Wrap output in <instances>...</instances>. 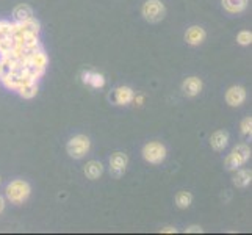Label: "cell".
Returning a JSON list of instances; mask_svg holds the SVG:
<instances>
[{
    "mask_svg": "<svg viewBox=\"0 0 252 235\" xmlns=\"http://www.w3.org/2000/svg\"><path fill=\"white\" fill-rule=\"evenodd\" d=\"M222 8L227 13L232 14H240L243 11H246V8L249 5V0H221Z\"/></svg>",
    "mask_w": 252,
    "mask_h": 235,
    "instance_id": "17",
    "label": "cell"
},
{
    "mask_svg": "<svg viewBox=\"0 0 252 235\" xmlns=\"http://www.w3.org/2000/svg\"><path fill=\"white\" fill-rule=\"evenodd\" d=\"M11 17H13V22H16V24L29 21V19H32V17H34L33 8L29 3H19L17 6H14Z\"/></svg>",
    "mask_w": 252,
    "mask_h": 235,
    "instance_id": "12",
    "label": "cell"
},
{
    "mask_svg": "<svg viewBox=\"0 0 252 235\" xmlns=\"http://www.w3.org/2000/svg\"><path fill=\"white\" fill-rule=\"evenodd\" d=\"M202 232H204V229L199 224H191L185 229V234H202Z\"/></svg>",
    "mask_w": 252,
    "mask_h": 235,
    "instance_id": "23",
    "label": "cell"
},
{
    "mask_svg": "<svg viewBox=\"0 0 252 235\" xmlns=\"http://www.w3.org/2000/svg\"><path fill=\"white\" fill-rule=\"evenodd\" d=\"M16 30V24L6 19H0V36H13Z\"/></svg>",
    "mask_w": 252,
    "mask_h": 235,
    "instance_id": "20",
    "label": "cell"
},
{
    "mask_svg": "<svg viewBox=\"0 0 252 235\" xmlns=\"http://www.w3.org/2000/svg\"><path fill=\"white\" fill-rule=\"evenodd\" d=\"M204 88V83L199 77L196 75H191V77H187L184 82H182V91L187 96V98H196V96L201 94Z\"/></svg>",
    "mask_w": 252,
    "mask_h": 235,
    "instance_id": "10",
    "label": "cell"
},
{
    "mask_svg": "<svg viewBox=\"0 0 252 235\" xmlns=\"http://www.w3.org/2000/svg\"><path fill=\"white\" fill-rule=\"evenodd\" d=\"M141 16L146 22L158 24L166 17V6L161 0H146L141 6Z\"/></svg>",
    "mask_w": 252,
    "mask_h": 235,
    "instance_id": "4",
    "label": "cell"
},
{
    "mask_svg": "<svg viewBox=\"0 0 252 235\" xmlns=\"http://www.w3.org/2000/svg\"><path fill=\"white\" fill-rule=\"evenodd\" d=\"M161 234H177V229L174 226H164V228L160 229Z\"/></svg>",
    "mask_w": 252,
    "mask_h": 235,
    "instance_id": "24",
    "label": "cell"
},
{
    "mask_svg": "<svg viewBox=\"0 0 252 235\" xmlns=\"http://www.w3.org/2000/svg\"><path fill=\"white\" fill-rule=\"evenodd\" d=\"M251 159V147L246 143H240L232 149V152L225 157L224 168L227 171H237L243 165H246Z\"/></svg>",
    "mask_w": 252,
    "mask_h": 235,
    "instance_id": "2",
    "label": "cell"
},
{
    "mask_svg": "<svg viewBox=\"0 0 252 235\" xmlns=\"http://www.w3.org/2000/svg\"><path fill=\"white\" fill-rule=\"evenodd\" d=\"M82 82L85 85H90L93 88L99 90V88H103V86H105V77L99 72H94V71H83Z\"/></svg>",
    "mask_w": 252,
    "mask_h": 235,
    "instance_id": "13",
    "label": "cell"
},
{
    "mask_svg": "<svg viewBox=\"0 0 252 235\" xmlns=\"http://www.w3.org/2000/svg\"><path fill=\"white\" fill-rule=\"evenodd\" d=\"M90 149H91V140H90V136H86L83 134L72 136L71 140L66 143V152L74 160H82L83 157L90 152Z\"/></svg>",
    "mask_w": 252,
    "mask_h": 235,
    "instance_id": "3",
    "label": "cell"
},
{
    "mask_svg": "<svg viewBox=\"0 0 252 235\" xmlns=\"http://www.w3.org/2000/svg\"><path fill=\"white\" fill-rule=\"evenodd\" d=\"M38 90H39L38 88V82H29V83L22 85L16 93L19 94L22 99H33V98H36Z\"/></svg>",
    "mask_w": 252,
    "mask_h": 235,
    "instance_id": "19",
    "label": "cell"
},
{
    "mask_svg": "<svg viewBox=\"0 0 252 235\" xmlns=\"http://www.w3.org/2000/svg\"><path fill=\"white\" fill-rule=\"evenodd\" d=\"M229 144V132L227 130H216V132L212 134L210 136V146L212 149L216 151V152H221L224 151L225 147Z\"/></svg>",
    "mask_w": 252,
    "mask_h": 235,
    "instance_id": "11",
    "label": "cell"
},
{
    "mask_svg": "<svg viewBox=\"0 0 252 235\" xmlns=\"http://www.w3.org/2000/svg\"><path fill=\"white\" fill-rule=\"evenodd\" d=\"M141 155L146 163L149 165H161L168 157L166 146L160 141H149L143 146Z\"/></svg>",
    "mask_w": 252,
    "mask_h": 235,
    "instance_id": "5",
    "label": "cell"
},
{
    "mask_svg": "<svg viewBox=\"0 0 252 235\" xmlns=\"http://www.w3.org/2000/svg\"><path fill=\"white\" fill-rule=\"evenodd\" d=\"M251 182H252V171L248 168H243V169L238 168L237 174L232 179L233 187H237V188H246L251 185Z\"/></svg>",
    "mask_w": 252,
    "mask_h": 235,
    "instance_id": "15",
    "label": "cell"
},
{
    "mask_svg": "<svg viewBox=\"0 0 252 235\" xmlns=\"http://www.w3.org/2000/svg\"><path fill=\"white\" fill-rule=\"evenodd\" d=\"M83 172H85L86 179L97 180L102 176V174H103V165L99 160H90L88 163L85 165Z\"/></svg>",
    "mask_w": 252,
    "mask_h": 235,
    "instance_id": "16",
    "label": "cell"
},
{
    "mask_svg": "<svg viewBox=\"0 0 252 235\" xmlns=\"http://www.w3.org/2000/svg\"><path fill=\"white\" fill-rule=\"evenodd\" d=\"M240 129H241V134L245 135V136H249V140H251V135H252V118L246 116L245 119H243L241 124H240Z\"/></svg>",
    "mask_w": 252,
    "mask_h": 235,
    "instance_id": "22",
    "label": "cell"
},
{
    "mask_svg": "<svg viewBox=\"0 0 252 235\" xmlns=\"http://www.w3.org/2000/svg\"><path fill=\"white\" fill-rule=\"evenodd\" d=\"M205 39H207V32L201 25H191L185 32V42L191 47H197L204 44Z\"/></svg>",
    "mask_w": 252,
    "mask_h": 235,
    "instance_id": "9",
    "label": "cell"
},
{
    "mask_svg": "<svg viewBox=\"0 0 252 235\" xmlns=\"http://www.w3.org/2000/svg\"><path fill=\"white\" fill-rule=\"evenodd\" d=\"M193 193L191 191H187V190H180L176 193V196H174V202H176V205L180 208V210H187V208L193 204Z\"/></svg>",
    "mask_w": 252,
    "mask_h": 235,
    "instance_id": "18",
    "label": "cell"
},
{
    "mask_svg": "<svg viewBox=\"0 0 252 235\" xmlns=\"http://www.w3.org/2000/svg\"><path fill=\"white\" fill-rule=\"evenodd\" d=\"M237 42L240 46H251L252 44V33L249 30H241L237 34Z\"/></svg>",
    "mask_w": 252,
    "mask_h": 235,
    "instance_id": "21",
    "label": "cell"
},
{
    "mask_svg": "<svg viewBox=\"0 0 252 235\" xmlns=\"http://www.w3.org/2000/svg\"><path fill=\"white\" fill-rule=\"evenodd\" d=\"M224 99L229 107H241L246 101V90L240 85H233L225 91Z\"/></svg>",
    "mask_w": 252,
    "mask_h": 235,
    "instance_id": "8",
    "label": "cell"
},
{
    "mask_svg": "<svg viewBox=\"0 0 252 235\" xmlns=\"http://www.w3.org/2000/svg\"><path fill=\"white\" fill-rule=\"evenodd\" d=\"M32 195V187L27 180L14 179L5 188V199L13 205H22Z\"/></svg>",
    "mask_w": 252,
    "mask_h": 235,
    "instance_id": "1",
    "label": "cell"
},
{
    "mask_svg": "<svg viewBox=\"0 0 252 235\" xmlns=\"http://www.w3.org/2000/svg\"><path fill=\"white\" fill-rule=\"evenodd\" d=\"M5 205H6V199L0 195V213H3V210H5Z\"/></svg>",
    "mask_w": 252,
    "mask_h": 235,
    "instance_id": "25",
    "label": "cell"
},
{
    "mask_svg": "<svg viewBox=\"0 0 252 235\" xmlns=\"http://www.w3.org/2000/svg\"><path fill=\"white\" fill-rule=\"evenodd\" d=\"M110 174L115 179H121L126 174L127 167H128V155L123 151H116L113 152L110 157Z\"/></svg>",
    "mask_w": 252,
    "mask_h": 235,
    "instance_id": "6",
    "label": "cell"
},
{
    "mask_svg": "<svg viewBox=\"0 0 252 235\" xmlns=\"http://www.w3.org/2000/svg\"><path fill=\"white\" fill-rule=\"evenodd\" d=\"M133 98H135V91L130 88V86H124V85L115 88L108 96V99L113 105H119V107L130 105V103L133 102Z\"/></svg>",
    "mask_w": 252,
    "mask_h": 235,
    "instance_id": "7",
    "label": "cell"
},
{
    "mask_svg": "<svg viewBox=\"0 0 252 235\" xmlns=\"http://www.w3.org/2000/svg\"><path fill=\"white\" fill-rule=\"evenodd\" d=\"M0 184H2V177H0Z\"/></svg>",
    "mask_w": 252,
    "mask_h": 235,
    "instance_id": "26",
    "label": "cell"
},
{
    "mask_svg": "<svg viewBox=\"0 0 252 235\" xmlns=\"http://www.w3.org/2000/svg\"><path fill=\"white\" fill-rule=\"evenodd\" d=\"M14 32L24 33V34H39V32H41V24H39V21L34 19V17H32V19L25 21V22L16 24V30Z\"/></svg>",
    "mask_w": 252,
    "mask_h": 235,
    "instance_id": "14",
    "label": "cell"
}]
</instances>
